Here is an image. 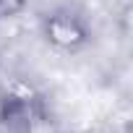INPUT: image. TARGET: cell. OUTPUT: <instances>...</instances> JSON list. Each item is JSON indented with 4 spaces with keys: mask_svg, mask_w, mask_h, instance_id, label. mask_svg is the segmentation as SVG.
Here are the masks:
<instances>
[{
    "mask_svg": "<svg viewBox=\"0 0 133 133\" xmlns=\"http://www.w3.org/2000/svg\"><path fill=\"white\" fill-rule=\"evenodd\" d=\"M26 0H0V18H5V16H13L24 8Z\"/></svg>",
    "mask_w": 133,
    "mask_h": 133,
    "instance_id": "3957f363",
    "label": "cell"
},
{
    "mask_svg": "<svg viewBox=\"0 0 133 133\" xmlns=\"http://www.w3.org/2000/svg\"><path fill=\"white\" fill-rule=\"evenodd\" d=\"M39 29H42L44 42L50 47L60 50V52H78L91 39L89 21L78 11H73L68 5H60V8L47 11L42 16V21H39Z\"/></svg>",
    "mask_w": 133,
    "mask_h": 133,
    "instance_id": "6da1fadb",
    "label": "cell"
},
{
    "mask_svg": "<svg viewBox=\"0 0 133 133\" xmlns=\"http://www.w3.org/2000/svg\"><path fill=\"white\" fill-rule=\"evenodd\" d=\"M11 112H13L11 94H5L3 89H0V133L8 130V125H11Z\"/></svg>",
    "mask_w": 133,
    "mask_h": 133,
    "instance_id": "7a4b0ae2",
    "label": "cell"
}]
</instances>
